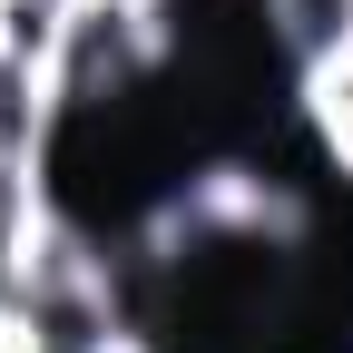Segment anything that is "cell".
Here are the masks:
<instances>
[{"mask_svg": "<svg viewBox=\"0 0 353 353\" xmlns=\"http://www.w3.org/2000/svg\"><path fill=\"white\" fill-rule=\"evenodd\" d=\"M304 128H314V148L334 157V176L353 187V50L304 79Z\"/></svg>", "mask_w": 353, "mask_h": 353, "instance_id": "2", "label": "cell"}, {"mask_svg": "<svg viewBox=\"0 0 353 353\" xmlns=\"http://www.w3.org/2000/svg\"><path fill=\"white\" fill-rule=\"evenodd\" d=\"M176 69V10L167 0H69L59 50H50V99L59 108H128Z\"/></svg>", "mask_w": 353, "mask_h": 353, "instance_id": "1", "label": "cell"}]
</instances>
